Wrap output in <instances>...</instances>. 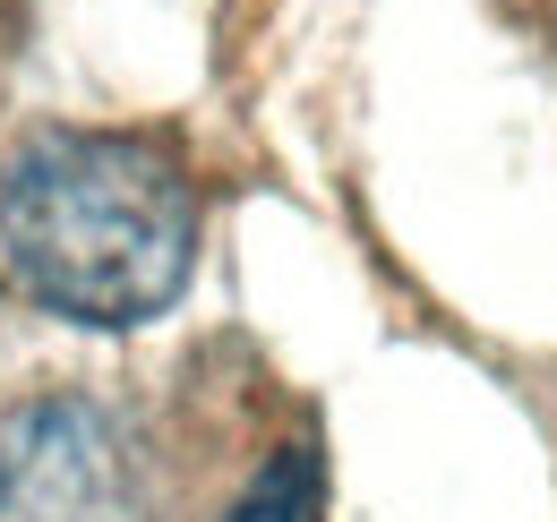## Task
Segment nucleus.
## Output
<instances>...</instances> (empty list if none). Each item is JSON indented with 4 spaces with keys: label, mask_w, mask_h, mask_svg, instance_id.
Segmentation results:
<instances>
[{
    "label": "nucleus",
    "mask_w": 557,
    "mask_h": 522,
    "mask_svg": "<svg viewBox=\"0 0 557 522\" xmlns=\"http://www.w3.org/2000/svg\"><path fill=\"white\" fill-rule=\"evenodd\" d=\"M0 249L44 309L77 326H146L189 283L198 189L154 137L44 129L0 181Z\"/></svg>",
    "instance_id": "obj_1"
},
{
    "label": "nucleus",
    "mask_w": 557,
    "mask_h": 522,
    "mask_svg": "<svg viewBox=\"0 0 557 522\" xmlns=\"http://www.w3.org/2000/svg\"><path fill=\"white\" fill-rule=\"evenodd\" d=\"M0 522H146L121 420L86 394H35L0 420Z\"/></svg>",
    "instance_id": "obj_2"
},
{
    "label": "nucleus",
    "mask_w": 557,
    "mask_h": 522,
    "mask_svg": "<svg viewBox=\"0 0 557 522\" xmlns=\"http://www.w3.org/2000/svg\"><path fill=\"white\" fill-rule=\"evenodd\" d=\"M309 506H318V462L309 455H275L267 471H258V488H249L223 522H309Z\"/></svg>",
    "instance_id": "obj_3"
}]
</instances>
